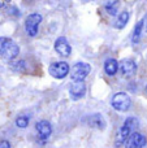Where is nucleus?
<instances>
[{
	"mask_svg": "<svg viewBox=\"0 0 147 148\" xmlns=\"http://www.w3.org/2000/svg\"><path fill=\"white\" fill-rule=\"evenodd\" d=\"M20 55V47L14 40L7 36H0V56L5 60H14Z\"/></svg>",
	"mask_w": 147,
	"mask_h": 148,
	"instance_id": "nucleus-1",
	"label": "nucleus"
},
{
	"mask_svg": "<svg viewBox=\"0 0 147 148\" xmlns=\"http://www.w3.org/2000/svg\"><path fill=\"white\" fill-rule=\"evenodd\" d=\"M137 125H138V120L135 117H129L125 120V122L122 123V126L120 127L119 133H117V135H116V140H115L116 147H121L122 144L125 143L128 136L132 134L133 129H134Z\"/></svg>",
	"mask_w": 147,
	"mask_h": 148,
	"instance_id": "nucleus-2",
	"label": "nucleus"
},
{
	"mask_svg": "<svg viewBox=\"0 0 147 148\" xmlns=\"http://www.w3.org/2000/svg\"><path fill=\"white\" fill-rule=\"evenodd\" d=\"M90 72H91V66L87 62H77L69 70L70 78H72L73 82H83L86 79V77L90 74Z\"/></svg>",
	"mask_w": 147,
	"mask_h": 148,
	"instance_id": "nucleus-3",
	"label": "nucleus"
},
{
	"mask_svg": "<svg viewBox=\"0 0 147 148\" xmlns=\"http://www.w3.org/2000/svg\"><path fill=\"white\" fill-rule=\"evenodd\" d=\"M111 104L113 107V109L119 110V112H126L132 107V99L125 92H117L112 97Z\"/></svg>",
	"mask_w": 147,
	"mask_h": 148,
	"instance_id": "nucleus-4",
	"label": "nucleus"
},
{
	"mask_svg": "<svg viewBox=\"0 0 147 148\" xmlns=\"http://www.w3.org/2000/svg\"><path fill=\"white\" fill-rule=\"evenodd\" d=\"M42 20H43V17H42V14H39V13H31V14H29L27 17H26L25 30L29 36H31V38L36 36L38 29H39V23L42 22Z\"/></svg>",
	"mask_w": 147,
	"mask_h": 148,
	"instance_id": "nucleus-5",
	"label": "nucleus"
},
{
	"mask_svg": "<svg viewBox=\"0 0 147 148\" xmlns=\"http://www.w3.org/2000/svg\"><path fill=\"white\" fill-rule=\"evenodd\" d=\"M69 70H70V66L68 62L65 61H57V62H54V64L49 66L48 72L51 74L54 78L56 79H63L69 74Z\"/></svg>",
	"mask_w": 147,
	"mask_h": 148,
	"instance_id": "nucleus-6",
	"label": "nucleus"
},
{
	"mask_svg": "<svg viewBox=\"0 0 147 148\" xmlns=\"http://www.w3.org/2000/svg\"><path fill=\"white\" fill-rule=\"evenodd\" d=\"M147 143V139L141 133H132L125 140V148H143Z\"/></svg>",
	"mask_w": 147,
	"mask_h": 148,
	"instance_id": "nucleus-7",
	"label": "nucleus"
},
{
	"mask_svg": "<svg viewBox=\"0 0 147 148\" xmlns=\"http://www.w3.org/2000/svg\"><path fill=\"white\" fill-rule=\"evenodd\" d=\"M55 51L63 57H68L72 53V47L65 36H59L55 40Z\"/></svg>",
	"mask_w": 147,
	"mask_h": 148,
	"instance_id": "nucleus-8",
	"label": "nucleus"
},
{
	"mask_svg": "<svg viewBox=\"0 0 147 148\" xmlns=\"http://www.w3.org/2000/svg\"><path fill=\"white\" fill-rule=\"evenodd\" d=\"M119 69L124 77H132L137 72V64L132 59H124L119 64Z\"/></svg>",
	"mask_w": 147,
	"mask_h": 148,
	"instance_id": "nucleus-9",
	"label": "nucleus"
},
{
	"mask_svg": "<svg viewBox=\"0 0 147 148\" xmlns=\"http://www.w3.org/2000/svg\"><path fill=\"white\" fill-rule=\"evenodd\" d=\"M86 86L83 82H73L69 87V95L73 100H80L85 96Z\"/></svg>",
	"mask_w": 147,
	"mask_h": 148,
	"instance_id": "nucleus-10",
	"label": "nucleus"
},
{
	"mask_svg": "<svg viewBox=\"0 0 147 148\" xmlns=\"http://www.w3.org/2000/svg\"><path fill=\"white\" fill-rule=\"evenodd\" d=\"M35 130H36V133H38L39 138L46 140V139H48L49 135L52 134V126L48 121L42 120L35 125Z\"/></svg>",
	"mask_w": 147,
	"mask_h": 148,
	"instance_id": "nucleus-11",
	"label": "nucleus"
},
{
	"mask_svg": "<svg viewBox=\"0 0 147 148\" xmlns=\"http://www.w3.org/2000/svg\"><path fill=\"white\" fill-rule=\"evenodd\" d=\"M129 18H130V13L128 12V10H124V12L119 13L116 21H115V27L116 29H124L125 26H126V23L129 22Z\"/></svg>",
	"mask_w": 147,
	"mask_h": 148,
	"instance_id": "nucleus-12",
	"label": "nucleus"
},
{
	"mask_svg": "<svg viewBox=\"0 0 147 148\" xmlns=\"http://www.w3.org/2000/svg\"><path fill=\"white\" fill-rule=\"evenodd\" d=\"M89 125L93 127H98V129H104L106 126V121L103 120V116L100 113H96L89 117Z\"/></svg>",
	"mask_w": 147,
	"mask_h": 148,
	"instance_id": "nucleus-13",
	"label": "nucleus"
},
{
	"mask_svg": "<svg viewBox=\"0 0 147 148\" xmlns=\"http://www.w3.org/2000/svg\"><path fill=\"white\" fill-rule=\"evenodd\" d=\"M119 70V62L115 59H108L106 62H104V72H106L108 75H115Z\"/></svg>",
	"mask_w": 147,
	"mask_h": 148,
	"instance_id": "nucleus-14",
	"label": "nucleus"
},
{
	"mask_svg": "<svg viewBox=\"0 0 147 148\" xmlns=\"http://www.w3.org/2000/svg\"><path fill=\"white\" fill-rule=\"evenodd\" d=\"M119 7H120L119 0H111V1L106 3V5H104V9L107 10V13H108V14L116 16L117 12H119Z\"/></svg>",
	"mask_w": 147,
	"mask_h": 148,
	"instance_id": "nucleus-15",
	"label": "nucleus"
},
{
	"mask_svg": "<svg viewBox=\"0 0 147 148\" xmlns=\"http://www.w3.org/2000/svg\"><path fill=\"white\" fill-rule=\"evenodd\" d=\"M143 21H139V22L135 25L134 31H133V35H132V42L133 43H138L141 40V36H142V30H143Z\"/></svg>",
	"mask_w": 147,
	"mask_h": 148,
	"instance_id": "nucleus-16",
	"label": "nucleus"
},
{
	"mask_svg": "<svg viewBox=\"0 0 147 148\" xmlns=\"http://www.w3.org/2000/svg\"><path fill=\"white\" fill-rule=\"evenodd\" d=\"M16 125H17V127H20V129L27 127L29 117H26V116H20V117H17V120H16Z\"/></svg>",
	"mask_w": 147,
	"mask_h": 148,
	"instance_id": "nucleus-17",
	"label": "nucleus"
},
{
	"mask_svg": "<svg viewBox=\"0 0 147 148\" xmlns=\"http://www.w3.org/2000/svg\"><path fill=\"white\" fill-rule=\"evenodd\" d=\"M0 148H10V143L8 140H1L0 142Z\"/></svg>",
	"mask_w": 147,
	"mask_h": 148,
	"instance_id": "nucleus-18",
	"label": "nucleus"
},
{
	"mask_svg": "<svg viewBox=\"0 0 147 148\" xmlns=\"http://www.w3.org/2000/svg\"><path fill=\"white\" fill-rule=\"evenodd\" d=\"M8 1H9V0H0V9H3V8L7 5Z\"/></svg>",
	"mask_w": 147,
	"mask_h": 148,
	"instance_id": "nucleus-19",
	"label": "nucleus"
},
{
	"mask_svg": "<svg viewBox=\"0 0 147 148\" xmlns=\"http://www.w3.org/2000/svg\"><path fill=\"white\" fill-rule=\"evenodd\" d=\"M146 31H147V18H146Z\"/></svg>",
	"mask_w": 147,
	"mask_h": 148,
	"instance_id": "nucleus-20",
	"label": "nucleus"
},
{
	"mask_svg": "<svg viewBox=\"0 0 147 148\" xmlns=\"http://www.w3.org/2000/svg\"><path fill=\"white\" fill-rule=\"evenodd\" d=\"M146 92H147V86H146Z\"/></svg>",
	"mask_w": 147,
	"mask_h": 148,
	"instance_id": "nucleus-21",
	"label": "nucleus"
}]
</instances>
